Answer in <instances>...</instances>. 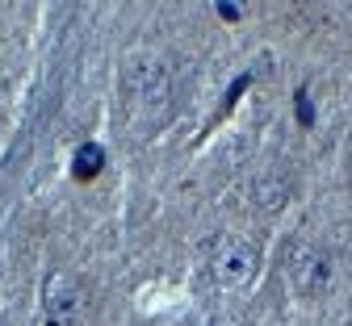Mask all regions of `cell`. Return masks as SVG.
<instances>
[{"instance_id":"6da1fadb","label":"cell","mask_w":352,"mask_h":326,"mask_svg":"<svg viewBox=\"0 0 352 326\" xmlns=\"http://www.w3.org/2000/svg\"><path fill=\"white\" fill-rule=\"evenodd\" d=\"M122 97L139 134H160L176 113V75L160 51H130L122 63Z\"/></svg>"},{"instance_id":"7a4b0ae2","label":"cell","mask_w":352,"mask_h":326,"mask_svg":"<svg viewBox=\"0 0 352 326\" xmlns=\"http://www.w3.org/2000/svg\"><path fill=\"white\" fill-rule=\"evenodd\" d=\"M206 272H210V281L218 289H243L256 281V272H260V251L252 239L235 235V230H223V235H214L206 243Z\"/></svg>"},{"instance_id":"3957f363","label":"cell","mask_w":352,"mask_h":326,"mask_svg":"<svg viewBox=\"0 0 352 326\" xmlns=\"http://www.w3.org/2000/svg\"><path fill=\"white\" fill-rule=\"evenodd\" d=\"M285 276L302 301H319L336 285V255L319 243H294L285 259Z\"/></svg>"},{"instance_id":"277c9868","label":"cell","mask_w":352,"mask_h":326,"mask_svg":"<svg viewBox=\"0 0 352 326\" xmlns=\"http://www.w3.org/2000/svg\"><path fill=\"white\" fill-rule=\"evenodd\" d=\"M42 314L47 326H88V289L76 272H51L42 285Z\"/></svg>"},{"instance_id":"5b68a950","label":"cell","mask_w":352,"mask_h":326,"mask_svg":"<svg viewBox=\"0 0 352 326\" xmlns=\"http://www.w3.org/2000/svg\"><path fill=\"white\" fill-rule=\"evenodd\" d=\"M289 180L281 176V172H264V176H256L252 180V205L260 209V213H277L285 201H289Z\"/></svg>"},{"instance_id":"8992f818","label":"cell","mask_w":352,"mask_h":326,"mask_svg":"<svg viewBox=\"0 0 352 326\" xmlns=\"http://www.w3.org/2000/svg\"><path fill=\"white\" fill-rule=\"evenodd\" d=\"M105 172V151L97 147V143H84L80 151H76V159H72V176L80 180V184H88V180H97Z\"/></svg>"},{"instance_id":"52a82bcc","label":"cell","mask_w":352,"mask_h":326,"mask_svg":"<svg viewBox=\"0 0 352 326\" xmlns=\"http://www.w3.org/2000/svg\"><path fill=\"white\" fill-rule=\"evenodd\" d=\"M294 113L302 126H315V101H311V88H298L294 92Z\"/></svg>"},{"instance_id":"ba28073f","label":"cell","mask_w":352,"mask_h":326,"mask_svg":"<svg viewBox=\"0 0 352 326\" xmlns=\"http://www.w3.org/2000/svg\"><path fill=\"white\" fill-rule=\"evenodd\" d=\"M214 13H218V17H227V21H239V17H243L239 5H214Z\"/></svg>"}]
</instances>
